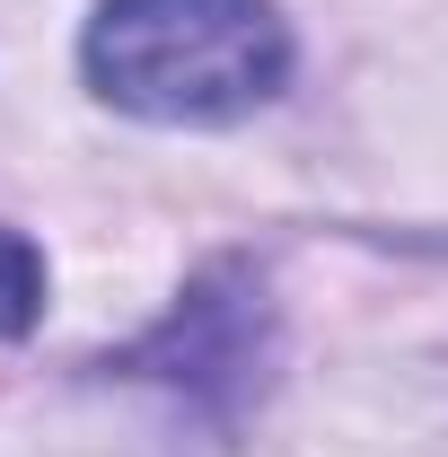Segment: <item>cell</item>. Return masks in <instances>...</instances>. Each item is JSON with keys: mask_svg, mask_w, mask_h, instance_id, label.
<instances>
[{"mask_svg": "<svg viewBox=\"0 0 448 457\" xmlns=\"http://www.w3.org/2000/svg\"><path fill=\"white\" fill-rule=\"evenodd\" d=\"M79 71L141 123H237L290 88V18L273 0H97Z\"/></svg>", "mask_w": 448, "mask_h": 457, "instance_id": "1", "label": "cell"}, {"mask_svg": "<svg viewBox=\"0 0 448 457\" xmlns=\"http://www.w3.org/2000/svg\"><path fill=\"white\" fill-rule=\"evenodd\" d=\"M106 370L141 378V387H168L185 396L203 422H246L255 396L273 387L281 370V308H273V282L255 255H212L194 282L176 290V308L132 335Z\"/></svg>", "mask_w": 448, "mask_h": 457, "instance_id": "2", "label": "cell"}, {"mask_svg": "<svg viewBox=\"0 0 448 457\" xmlns=\"http://www.w3.org/2000/svg\"><path fill=\"white\" fill-rule=\"evenodd\" d=\"M45 326V255L27 228H0V343Z\"/></svg>", "mask_w": 448, "mask_h": 457, "instance_id": "3", "label": "cell"}]
</instances>
